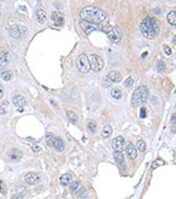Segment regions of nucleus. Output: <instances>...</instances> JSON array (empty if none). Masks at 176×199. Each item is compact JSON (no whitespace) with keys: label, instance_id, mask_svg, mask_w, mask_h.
Wrapping results in <instances>:
<instances>
[{"label":"nucleus","instance_id":"1","mask_svg":"<svg viewBox=\"0 0 176 199\" xmlns=\"http://www.w3.org/2000/svg\"><path fill=\"white\" fill-rule=\"evenodd\" d=\"M80 16L83 18V20L92 22V24H101L106 19V14L103 10L96 6H86L80 13Z\"/></svg>","mask_w":176,"mask_h":199},{"label":"nucleus","instance_id":"2","mask_svg":"<svg viewBox=\"0 0 176 199\" xmlns=\"http://www.w3.org/2000/svg\"><path fill=\"white\" fill-rule=\"evenodd\" d=\"M140 31L146 38H154L160 32L159 24L155 18L148 16L140 24Z\"/></svg>","mask_w":176,"mask_h":199},{"label":"nucleus","instance_id":"3","mask_svg":"<svg viewBox=\"0 0 176 199\" xmlns=\"http://www.w3.org/2000/svg\"><path fill=\"white\" fill-rule=\"evenodd\" d=\"M148 89L145 87V86H139L137 89H135V91L133 92L132 96V105L135 106V107H138V106H141L142 104H144L146 101H148Z\"/></svg>","mask_w":176,"mask_h":199},{"label":"nucleus","instance_id":"4","mask_svg":"<svg viewBox=\"0 0 176 199\" xmlns=\"http://www.w3.org/2000/svg\"><path fill=\"white\" fill-rule=\"evenodd\" d=\"M103 31H104L106 33V35L108 36L110 42H114V44H118L121 40V38H122V33H121V31L119 30L117 27L107 24V26L104 27V30Z\"/></svg>","mask_w":176,"mask_h":199},{"label":"nucleus","instance_id":"5","mask_svg":"<svg viewBox=\"0 0 176 199\" xmlns=\"http://www.w3.org/2000/svg\"><path fill=\"white\" fill-rule=\"evenodd\" d=\"M76 66L80 72L82 73H88L90 70V62L89 58L85 54H81L78 58H76Z\"/></svg>","mask_w":176,"mask_h":199},{"label":"nucleus","instance_id":"6","mask_svg":"<svg viewBox=\"0 0 176 199\" xmlns=\"http://www.w3.org/2000/svg\"><path fill=\"white\" fill-rule=\"evenodd\" d=\"M89 62H90V68L96 72H99L100 70H102L103 66H104L103 60L99 55H97V54H91L89 56Z\"/></svg>","mask_w":176,"mask_h":199},{"label":"nucleus","instance_id":"7","mask_svg":"<svg viewBox=\"0 0 176 199\" xmlns=\"http://www.w3.org/2000/svg\"><path fill=\"white\" fill-rule=\"evenodd\" d=\"M80 27L82 28V30H84L85 33L89 34L91 32L96 30H99V26L96 24H92V22H89V21H86V20H81L80 21Z\"/></svg>","mask_w":176,"mask_h":199},{"label":"nucleus","instance_id":"8","mask_svg":"<svg viewBox=\"0 0 176 199\" xmlns=\"http://www.w3.org/2000/svg\"><path fill=\"white\" fill-rule=\"evenodd\" d=\"M124 143H125V140L123 137L119 136V137L115 138L114 141H112V148L115 151H119V153H122L123 148H124Z\"/></svg>","mask_w":176,"mask_h":199},{"label":"nucleus","instance_id":"9","mask_svg":"<svg viewBox=\"0 0 176 199\" xmlns=\"http://www.w3.org/2000/svg\"><path fill=\"white\" fill-rule=\"evenodd\" d=\"M24 180H26V182L28 183V184L34 185V184H37V183L40 181V178L36 173L31 172V173H28L24 176Z\"/></svg>","mask_w":176,"mask_h":199},{"label":"nucleus","instance_id":"10","mask_svg":"<svg viewBox=\"0 0 176 199\" xmlns=\"http://www.w3.org/2000/svg\"><path fill=\"white\" fill-rule=\"evenodd\" d=\"M125 151H126V155L130 159L132 160H135L137 158V148L133 145L132 143H128L125 147Z\"/></svg>","mask_w":176,"mask_h":199},{"label":"nucleus","instance_id":"11","mask_svg":"<svg viewBox=\"0 0 176 199\" xmlns=\"http://www.w3.org/2000/svg\"><path fill=\"white\" fill-rule=\"evenodd\" d=\"M35 19L38 24H45V21L47 20V15H46L45 10H42V9H38V10L35 12Z\"/></svg>","mask_w":176,"mask_h":199},{"label":"nucleus","instance_id":"12","mask_svg":"<svg viewBox=\"0 0 176 199\" xmlns=\"http://www.w3.org/2000/svg\"><path fill=\"white\" fill-rule=\"evenodd\" d=\"M11 56L10 53L6 51H0V66H6L10 63Z\"/></svg>","mask_w":176,"mask_h":199},{"label":"nucleus","instance_id":"13","mask_svg":"<svg viewBox=\"0 0 176 199\" xmlns=\"http://www.w3.org/2000/svg\"><path fill=\"white\" fill-rule=\"evenodd\" d=\"M9 157H10V159L12 160V161L17 162V161H19V160L22 158V153L19 150V149L14 148V149H12V150L10 151V154H9Z\"/></svg>","mask_w":176,"mask_h":199},{"label":"nucleus","instance_id":"14","mask_svg":"<svg viewBox=\"0 0 176 199\" xmlns=\"http://www.w3.org/2000/svg\"><path fill=\"white\" fill-rule=\"evenodd\" d=\"M60 182L63 186H67V185H70L72 182V176L70 174H64V175L61 176L60 178Z\"/></svg>","mask_w":176,"mask_h":199},{"label":"nucleus","instance_id":"15","mask_svg":"<svg viewBox=\"0 0 176 199\" xmlns=\"http://www.w3.org/2000/svg\"><path fill=\"white\" fill-rule=\"evenodd\" d=\"M51 20L53 21V24H55V26H62L63 24H64V19H63L62 16H60L58 15V13L56 12H53L52 14H51Z\"/></svg>","mask_w":176,"mask_h":199},{"label":"nucleus","instance_id":"16","mask_svg":"<svg viewBox=\"0 0 176 199\" xmlns=\"http://www.w3.org/2000/svg\"><path fill=\"white\" fill-rule=\"evenodd\" d=\"M107 78H109L112 83H119L121 81V78H121V74L117 71H110L109 73H108Z\"/></svg>","mask_w":176,"mask_h":199},{"label":"nucleus","instance_id":"17","mask_svg":"<svg viewBox=\"0 0 176 199\" xmlns=\"http://www.w3.org/2000/svg\"><path fill=\"white\" fill-rule=\"evenodd\" d=\"M13 104L17 107H24L26 105V100L22 96H15L13 98Z\"/></svg>","mask_w":176,"mask_h":199},{"label":"nucleus","instance_id":"18","mask_svg":"<svg viewBox=\"0 0 176 199\" xmlns=\"http://www.w3.org/2000/svg\"><path fill=\"white\" fill-rule=\"evenodd\" d=\"M54 148H55L56 151H58V153H61V151H63L65 149V143L64 141H63L61 138H56L55 142H54Z\"/></svg>","mask_w":176,"mask_h":199},{"label":"nucleus","instance_id":"19","mask_svg":"<svg viewBox=\"0 0 176 199\" xmlns=\"http://www.w3.org/2000/svg\"><path fill=\"white\" fill-rule=\"evenodd\" d=\"M55 140H56V137L53 135L52 132H47V135H46V143H47V145L53 147Z\"/></svg>","mask_w":176,"mask_h":199},{"label":"nucleus","instance_id":"20","mask_svg":"<svg viewBox=\"0 0 176 199\" xmlns=\"http://www.w3.org/2000/svg\"><path fill=\"white\" fill-rule=\"evenodd\" d=\"M10 35L14 38H19L20 37V33H19V27L17 24H14V26L11 27L10 29Z\"/></svg>","mask_w":176,"mask_h":199},{"label":"nucleus","instance_id":"21","mask_svg":"<svg viewBox=\"0 0 176 199\" xmlns=\"http://www.w3.org/2000/svg\"><path fill=\"white\" fill-rule=\"evenodd\" d=\"M10 109V106H9V102L8 101H3L0 104V114H6Z\"/></svg>","mask_w":176,"mask_h":199},{"label":"nucleus","instance_id":"22","mask_svg":"<svg viewBox=\"0 0 176 199\" xmlns=\"http://www.w3.org/2000/svg\"><path fill=\"white\" fill-rule=\"evenodd\" d=\"M110 96L116 100H120L122 98V91L119 88H112V91H110Z\"/></svg>","mask_w":176,"mask_h":199},{"label":"nucleus","instance_id":"23","mask_svg":"<svg viewBox=\"0 0 176 199\" xmlns=\"http://www.w3.org/2000/svg\"><path fill=\"white\" fill-rule=\"evenodd\" d=\"M167 19H168L169 24H172V26H176V12L175 11H171L170 13L167 16Z\"/></svg>","mask_w":176,"mask_h":199},{"label":"nucleus","instance_id":"24","mask_svg":"<svg viewBox=\"0 0 176 199\" xmlns=\"http://www.w3.org/2000/svg\"><path fill=\"white\" fill-rule=\"evenodd\" d=\"M0 78L3 81H6V82H9L12 78V74L8 70H3V71H0Z\"/></svg>","mask_w":176,"mask_h":199},{"label":"nucleus","instance_id":"25","mask_svg":"<svg viewBox=\"0 0 176 199\" xmlns=\"http://www.w3.org/2000/svg\"><path fill=\"white\" fill-rule=\"evenodd\" d=\"M112 127H110L109 125H105L104 127H103L102 132H101V135H102L103 138H108L110 135H112Z\"/></svg>","mask_w":176,"mask_h":199},{"label":"nucleus","instance_id":"26","mask_svg":"<svg viewBox=\"0 0 176 199\" xmlns=\"http://www.w3.org/2000/svg\"><path fill=\"white\" fill-rule=\"evenodd\" d=\"M115 160H116L117 163L119 164H123L124 163V156L122 153H119V151H115Z\"/></svg>","mask_w":176,"mask_h":199},{"label":"nucleus","instance_id":"27","mask_svg":"<svg viewBox=\"0 0 176 199\" xmlns=\"http://www.w3.org/2000/svg\"><path fill=\"white\" fill-rule=\"evenodd\" d=\"M81 189V184L79 181H72L71 184H70V191L72 193H75V192L80 191Z\"/></svg>","mask_w":176,"mask_h":199},{"label":"nucleus","instance_id":"28","mask_svg":"<svg viewBox=\"0 0 176 199\" xmlns=\"http://www.w3.org/2000/svg\"><path fill=\"white\" fill-rule=\"evenodd\" d=\"M67 117H68V119L70 120L71 122H76V121H78V119H79L78 114H76L74 111H71V110L67 111Z\"/></svg>","mask_w":176,"mask_h":199},{"label":"nucleus","instance_id":"29","mask_svg":"<svg viewBox=\"0 0 176 199\" xmlns=\"http://www.w3.org/2000/svg\"><path fill=\"white\" fill-rule=\"evenodd\" d=\"M156 70L160 73H162V72H164V70H166V65H164V63L162 62V60H158V62L156 63Z\"/></svg>","mask_w":176,"mask_h":199},{"label":"nucleus","instance_id":"30","mask_svg":"<svg viewBox=\"0 0 176 199\" xmlns=\"http://www.w3.org/2000/svg\"><path fill=\"white\" fill-rule=\"evenodd\" d=\"M88 129L90 130L91 132H97V128H98V126H97V123L94 121H90L88 122Z\"/></svg>","mask_w":176,"mask_h":199},{"label":"nucleus","instance_id":"31","mask_svg":"<svg viewBox=\"0 0 176 199\" xmlns=\"http://www.w3.org/2000/svg\"><path fill=\"white\" fill-rule=\"evenodd\" d=\"M137 148H138L140 151H144L146 148L145 142L142 141V140H138V141H137Z\"/></svg>","mask_w":176,"mask_h":199},{"label":"nucleus","instance_id":"32","mask_svg":"<svg viewBox=\"0 0 176 199\" xmlns=\"http://www.w3.org/2000/svg\"><path fill=\"white\" fill-rule=\"evenodd\" d=\"M19 27V33H20V37H24L28 33V30H27L26 27L24 26H18Z\"/></svg>","mask_w":176,"mask_h":199},{"label":"nucleus","instance_id":"33","mask_svg":"<svg viewBox=\"0 0 176 199\" xmlns=\"http://www.w3.org/2000/svg\"><path fill=\"white\" fill-rule=\"evenodd\" d=\"M0 193H1L3 196L6 195V184L3 183V181H0Z\"/></svg>","mask_w":176,"mask_h":199},{"label":"nucleus","instance_id":"34","mask_svg":"<svg viewBox=\"0 0 176 199\" xmlns=\"http://www.w3.org/2000/svg\"><path fill=\"white\" fill-rule=\"evenodd\" d=\"M87 194H88V192H87L86 187H82V189L80 190V197L81 198L87 197Z\"/></svg>","mask_w":176,"mask_h":199},{"label":"nucleus","instance_id":"35","mask_svg":"<svg viewBox=\"0 0 176 199\" xmlns=\"http://www.w3.org/2000/svg\"><path fill=\"white\" fill-rule=\"evenodd\" d=\"M112 84V82L107 78V76H105V78H103V86H104V87H109Z\"/></svg>","mask_w":176,"mask_h":199},{"label":"nucleus","instance_id":"36","mask_svg":"<svg viewBox=\"0 0 176 199\" xmlns=\"http://www.w3.org/2000/svg\"><path fill=\"white\" fill-rule=\"evenodd\" d=\"M124 85H125L126 87H132V86L134 85V80H133L132 78H126V81L124 82Z\"/></svg>","mask_w":176,"mask_h":199},{"label":"nucleus","instance_id":"37","mask_svg":"<svg viewBox=\"0 0 176 199\" xmlns=\"http://www.w3.org/2000/svg\"><path fill=\"white\" fill-rule=\"evenodd\" d=\"M163 50H164V52H166L167 55H171V54H172V50L169 48L168 46H164L163 47Z\"/></svg>","mask_w":176,"mask_h":199},{"label":"nucleus","instance_id":"38","mask_svg":"<svg viewBox=\"0 0 176 199\" xmlns=\"http://www.w3.org/2000/svg\"><path fill=\"white\" fill-rule=\"evenodd\" d=\"M140 117L142 119H144V118L146 117V114H145V108H141V112H140Z\"/></svg>","mask_w":176,"mask_h":199},{"label":"nucleus","instance_id":"39","mask_svg":"<svg viewBox=\"0 0 176 199\" xmlns=\"http://www.w3.org/2000/svg\"><path fill=\"white\" fill-rule=\"evenodd\" d=\"M32 150L34 151V153H38V151H40V147L37 145H33L32 146Z\"/></svg>","mask_w":176,"mask_h":199},{"label":"nucleus","instance_id":"40","mask_svg":"<svg viewBox=\"0 0 176 199\" xmlns=\"http://www.w3.org/2000/svg\"><path fill=\"white\" fill-rule=\"evenodd\" d=\"M12 199H22V195H20V194H16V195L13 196Z\"/></svg>","mask_w":176,"mask_h":199},{"label":"nucleus","instance_id":"41","mask_svg":"<svg viewBox=\"0 0 176 199\" xmlns=\"http://www.w3.org/2000/svg\"><path fill=\"white\" fill-rule=\"evenodd\" d=\"M3 96V87H2V85L0 84V99Z\"/></svg>","mask_w":176,"mask_h":199},{"label":"nucleus","instance_id":"42","mask_svg":"<svg viewBox=\"0 0 176 199\" xmlns=\"http://www.w3.org/2000/svg\"><path fill=\"white\" fill-rule=\"evenodd\" d=\"M171 121H172V125L175 126L176 125V116H173L172 119H171Z\"/></svg>","mask_w":176,"mask_h":199},{"label":"nucleus","instance_id":"43","mask_svg":"<svg viewBox=\"0 0 176 199\" xmlns=\"http://www.w3.org/2000/svg\"><path fill=\"white\" fill-rule=\"evenodd\" d=\"M172 132L176 133V125H175V126H173V127H172Z\"/></svg>","mask_w":176,"mask_h":199},{"label":"nucleus","instance_id":"44","mask_svg":"<svg viewBox=\"0 0 176 199\" xmlns=\"http://www.w3.org/2000/svg\"><path fill=\"white\" fill-rule=\"evenodd\" d=\"M173 44H174V45H176V36H175L174 38H173Z\"/></svg>","mask_w":176,"mask_h":199},{"label":"nucleus","instance_id":"45","mask_svg":"<svg viewBox=\"0 0 176 199\" xmlns=\"http://www.w3.org/2000/svg\"><path fill=\"white\" fill-rule=\"evenodd\" d=\"M82 199H89V198H88V197H85V198H82Z\"/></svg>","mask_w":176,"mask_h":199}]
</instances>
